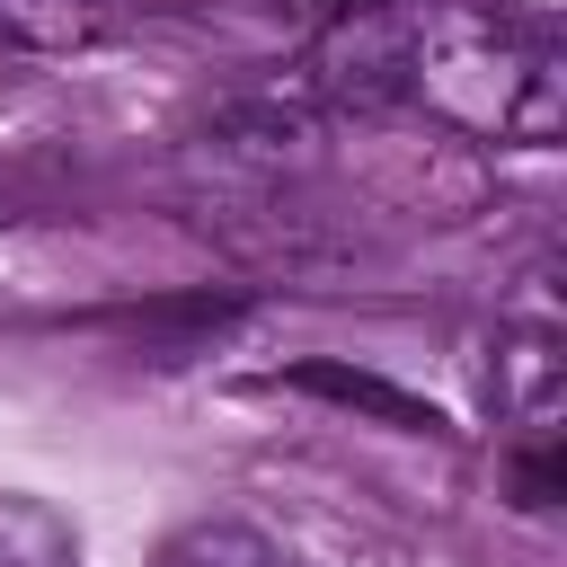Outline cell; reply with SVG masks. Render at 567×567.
Returning a JSON list of instances; mask_svg holds the SVG:
<instances>
[{"instance_id":"obj_1","label":"cell","mask_w":567,"mask_h":567,"mask_svg":"<svg viewBox=\"0 0 567 567\" xmlns=\"http://www.w3.org/2000/svg\"><path fill=\"white\" fill-rule=\"evenodd\" d=\"M0 567H80V540L44 496H0Z\"/></svg>"},{"instance_id":"obj_3","label":"cell","mask_w":567,"mask_h":567,"mask_svg":"<svg viewBox=\"0 0 567 567\" xmlns=\"http://www.w3.org/2000/svg\"><path fill=\"white\" fill-rule=\"evenodd\" d=\"M0 27L62 44V35H80V9H71V0H0Z\"/></svg>"},{"instance_id":"obj_2","label":"cell","mask_w":567,"mask_h":567,"mask_svg":"<svg viewBox=\"0 0 567 567\" xmlns=\"http://www.w3.org/2000/svg\"><path fill=\"white\" fill-rule=\"evenodd\" d=\"M151 567H284V558H275V540L248 532V523H186Z\"/></svg>"}]
</instances>
